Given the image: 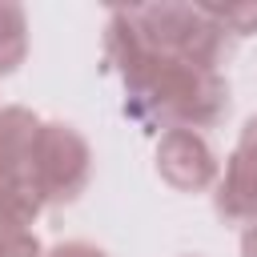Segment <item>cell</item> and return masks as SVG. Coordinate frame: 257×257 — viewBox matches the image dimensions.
<instances>
[{"mask_svg": "<svg viewBox=\"0 0 257 257\" xmlns=\"http://www.w3.org/2000/svg\"><path fill=\"white\" fill-rule=\"evenodd\" d=\"M28 60V16L20 4L0 0V76H12Z\"/></svg>", "mask_w": 257, "mask_h": 257, "instance_id": "8992f818", "label": "cell"}, {"mask_svg": "<svg viewBox=\"0 0 257 257\" xmlns=\"http://www.w3.org/2000/svg\"><path fill=\"white\" fill-rule=\"evenodd\" d=\"M32 181L44 197V209L72 205L92 181V145L84 133L64 120H40L32 145Z\"/></svg>", "mask_w": 257, "mask_h": 257, "instance_id": "3957f363", "label": "cell"}, {"mask_svg": "<svg viewBox=\"0 0 257 257\" xmlns=\"http://www.w3.org/2000/svg\"><path fill=\"white\" fill-rule=\"evenodd\" d=\"M0 257H44V245L32 229H8L0 225Z\"/></svg>", "mask_w": 257, "mask_h": 257, "instance_id": "52a82bcc", "label": "cell"}, {"mask_svg": "<svg viewBox=\"0 0 257 257\" xmlns=\"http://www.w3.org/2000/svg\"><path fill=\"white\" fill-rule=\"evenodd\" d=\"M44 257H108L100 245H92V241H60V245H52Z\"/></svg>", "mask_w": 257, "mask_h": 257, "instance_id": "ba28073f", "label": "cell"}, {"mask_svg": "<svg viewBox=\"0 0 257 257\" xmlns=\"http://www.w3.org/2000/svg\"><path fill=\"white\" fill-rule=\"evenodd\" d=\"M241 257H257V221L241 229Z\"/></svg>", "mask_w": 257, "mask_h": 257, "instance_id": "9c48e42d", "label": "cell"}, {"mask_svg": "<svg viewBox=\"0 0 257 257\" xmlns=\"http://www.w3.org/2000/svg\"><path fill=\"white\" fill-rule=\"evenodd\" d=\"M157 177L173 193H209L221 177V157L209 145L205 133L193 128H169L157 137Z\"/></svg>", "mask_w": 257, "mask_h": 257, "instance_id": "277c9868", "label": "cell"}, {"mask_svg": "<svg viewBox=\"0 0 257 257\" xmlns=\"http://www.w3.org/2000/svg\"><path fill=\"white\" fill-rule=\"evenodd\" d=\"M213 213L241 229L257 221V112L241 124L237 145L225 157V169L213 185Z\"/></svg>", "mask_w": 257, "mask_h": 257, "instance_id": "5b68a950", "label": "cell"}, {"mask_svg": "<svg viewBox=\"0 0 257 257\" xmlns=\"http://www.w3.org/2000/svg\"><path fill=\"white\" fill-rule=\"evenodd\" d=\"M104 68L120 76L124 88V116L141 124L145 133H169V128H217L229 116V80L225 72H209L197 64H185L177 56L153 52L128 8H112L104 20Z\"/></svg>", "mask_w": 257, "mask_h": 257, "instance_id": "6da1fadb", "label": "cell"}, {"mask_svg": "<svg viewBox=\"0 0 257 257\" xmlns=\"http://www.w3.org/2000/svg\"><path fill=\"white\" fill-rule=\"evenodd\" d=\"M133 24L141 32V40L153 52L177 56L185 64L221 72V64L233 56V32L209 12V4H177V0H161V4H133Z\"/></svg>", "mask_w": 257, "mask_h": 257, "instance_id": "7a4b0ae2", "label": "cell"}]
</instances>
